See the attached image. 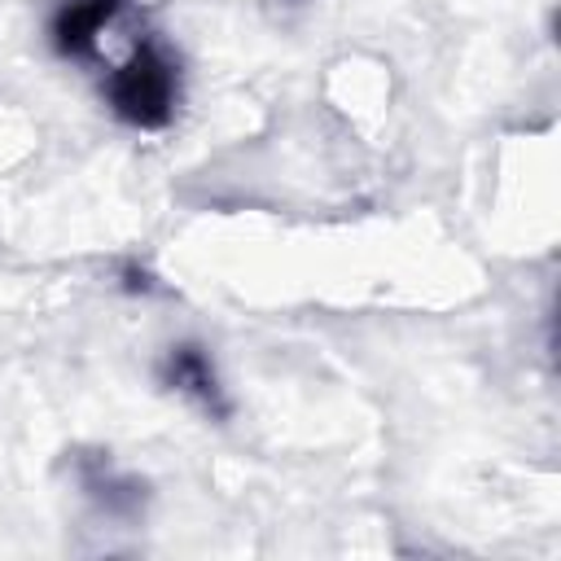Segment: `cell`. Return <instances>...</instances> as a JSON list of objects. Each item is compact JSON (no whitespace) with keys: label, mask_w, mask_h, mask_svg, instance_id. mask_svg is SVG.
<instances>
[{"label":"cell","mask_w":561,"mask_h":561,"mask_svg":"<svg viewBox=\"0 0 561 561\" xmlns=\"http://www.w3.org/2000/svg\"><path fill=\"white\" fill-rule=\"evenodd\" d=\"M114 101L136 123H162L171 101V70L153 53H136L114 79Z\"/></svg>","instance_id":"cell-1"},{"label":"cell","mask_w":561,"mask_h":561,"mask_svg":"<svg viewBox=\"0 0 561 561\" xmlns=\"http://www.w3.org/2000/svg\"><path fill=\"white\" fill-rule=\"evenodd\" d=\"M110 4H114V0H88V4H75V9L61 18V35H66V44L75 48V44L92 39V31H96V22L110 13Z\"/></svg>","instance_id":"cell-2"}]
</instances>
